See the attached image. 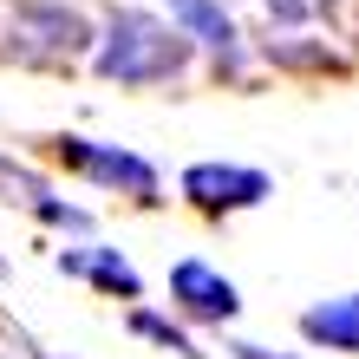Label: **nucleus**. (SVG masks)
I'll use <instances>...</instances> for the list:
<instances>
[{"label": "nucleus", "mask_w": 359, "mask_h": 359, "mask_svg": "<svg viewBox=\"0 0 359 359\" xmlns=\"http://www.w3.org/2000/svg\"><path fill=\"white\" fill-rule=\"evenodd\" d=\"M196 66V46L151 7H118L104 20V33L92 39V72L104 86L144 92V86H177Z\"/></svg>", "instance_id": "obj_1"}, {"label": "nucleus", "mask_w": 359, "mask_h": 359, "mask_svg": "<svg viewBox=\"0 0 359 359\" xmlns=\"http://www.w3.org/2000/svg\"><path fill=\"white\" fill-rule=\"evenodd\" d=\"M98 27L66 0H13L7 13V53L27 59V66H72V59H92Z\"/></svg>", "instance_id": "obj_2"}, {"label": "nucleus", "mask_w": 359, "mask_h": 359, "mask_svg": "<svg viewBox=\"0 0 359 359\" xmlns=\"http://www.w3.org/2000/svg\"><path fill=\"white\" fill-rule=\"evenodd\" d=\"M177 196L196 209V216L222 222V216H248V209H262V203L274 196V177L262 170V163L203 157V163H189V170L177 177Z\"/></svg>", "instance_id": "obj_3"}, {"label": "nucleus", "mask_w": 359, "mask_h": 359, "mask_svg": "<svg viewBox=\"0 0 359 359\" xmlns=\"http://www.w3.org/2000/svg\"><path fill=\"white\" fill-rule=\"evenodd\" d=\"M53 151L66 170H79L86 183L98 189H118V196H131V203H163V177H157V163L151 157H137V151H124V144H98V137H53Z\"/></svg>", "instance_id": "obj_4"}, {"label": "nucleus", "mask_w": 359, "mask_h": 359, "mask_svg": "<svg viewBox=\"0 0 359 359\" xmlns=\"http://www.w3.org/2000/svg\"><path fill=\"white\" fill-rule=\"evenodd\" d=\"M163 20H170L196 53L216 59L222 79H248V72H255V46H248V33L236 27V13H229L222 0H170Z\"/></svg>", "instance_id": "obj_5"}, {"label": "nucleus", "mask_w": 359, "mask_h": 359, "mask_svg": "<svg viewBox=\"0 0 359 359\" xmlns=\"http://www.w3.org/2000/svg\"><path fill=\"white\" fill-rule=\"evenodd\" d=\"M170 307H177V320H189V327L229 333V327L242 320V287L229 281L216 262L183 255V262H170Z\"/></svg>", "instance_id": "obj_6"}, {"label": "nucleus", "mask_w": 359, "mask_h": 359, "mask_svg": "<svg viewBox=\"0 0 359 359\" xmlns=\"http://www.w3.org/2000/svg\"><path fill=\"white\" fill-rule=\"evenodd\" d=\"M307 353H346L359 359V287L353 294H327V301L301 307V320H294Z\"/></svg>", "instance_id": "obj_7"}, {"label": "nucleus", "mask_w": 359, "mask_h": 359, "mask_svg": "<svg viewBox=\"0 0 359 359\" xmlns=\"http://www.w3.org/2000/svg\"><path fill=\"white\" fill-rule=\"evenodd\" d=\"M59 268L79 274V281H92L98 294H118V301H144V274L118 255V248H59Z\"/></svg>", "instance_id": "obj_8"}, {"label": "nucleus", "mask_w": 359, "mask_h": 359, "mask_svg": "<svg viewBox=\"0 0 359 359\" xmlns=\"http://www.w3.org/2000/svg\"><path fill=\"white\" fill-rule=\"evenodd\" d=\"M255 59L274 66V72H346L340 46H327V39H313V33H268V46Z\"/></svg>", "instance_id": "obj_9"}, {"label": "nucleus", "mask_w": 359, "mask_h": 359, "mask_svg": "<svg viewBox=\"0 0 359 359\" xmlns=\"http://www.w3.org/2000/svg\"><path fill=\"white\" fill-rule=\"evenodd\" d=\"M131 333H137V340H151L157 353H177V359H209L203 346H196V333H189L183 320H177V313H157V307H131Z\"/></svg>", "instance_id": "obj_10"}, {"label": "nucleus", "mask_w": 359, "mask_h": 359, "mask_svg": "<svg viewBox=\"0 0 359 359\" xmlns=\"http://www.w3.org/2000/svg\"><path fill=\"white\" fill-rule=\"evenodd\" d=\"M46 196H53V183L39 177L33 163H20V157H0V203H20V209L33 216V209L46 203Z\"/></svg>", "instance_id": "obj_11"}, {"label": "nucleus", "mask_w": 359, "mask_h": 359, "mask_svg": "<svg viewBox=\"0 0 359 359\" xmlns=\"http://www.w3.org/2000/svg\"><path fill=\"white\" fill-rule=\"evenodd\" d=\"M255 7H262L281 33H307V20H320V13H313V0H255Z\"/></svg>", "instance_id": "obj_12"}, {"label": "nucleus", "mask_w": 359, "mask_h": 359, "mask_svg": "<svg viewBox=\"0 0 359 359\" xmlns=\"http://www.w3.org/2000/svg\"><path fill=\"white\" fill-rule=\"evenodd\" d=\"M33 216H39V222H53V229H79V236L92 229V216H86V209H79V203H59V196H46V203L33 209Z\"/></svg>", "instance_id": "obj_13"}, {"label": "nucleus", "mask_w": 359, "mask_h": 359, "mask_svg": "<svg viewBox=\"0 0 359 359\" xmlns=\"http://www.w3.org/2000/svg\"><path fill=\"white\" fill-rule=\"evenodd\" d=\"M229 359H307V353H287V346H262V340H229Z\"/></svg>", "instance_id": "obj_14"}, {"label": "nucleus", "mask_w": 359, "mask_h": 359, "mask_svg": "<svg viewBox=\"0 0 359 359\" xmlns=\"http://www.w3.org/2000/svg\"><path fill=\"white\" fill-rule=\"evenodd\" d=\"M333 7H346V0H313V13H333Z\"/></svg>", "instance_id": "obj_15"}, {"label": "nucleus", "mask_w": 359, "mask_h": 359, "mask_svg": "<svg viewBox=\"0 0 359 359\" xmlns=\"http://www.w3.org/2000/svg\"><path fill=\"white\" fill-rule=\"evenodd\" d=\"M0 274H7V255H0Z\"/></svg>", "instance_id": "obj_16"}]
</instances>
